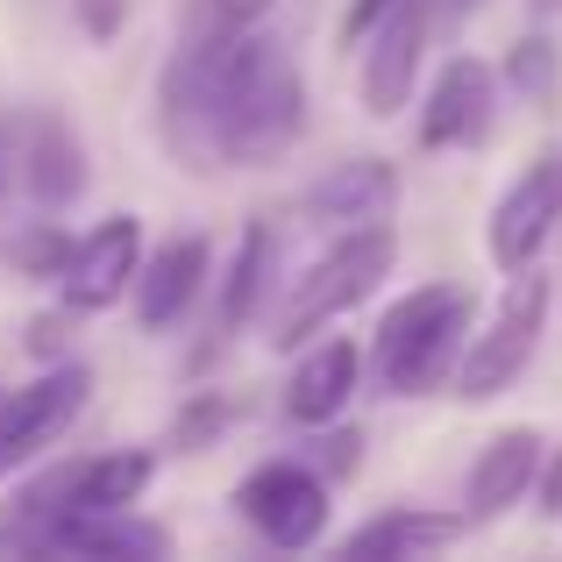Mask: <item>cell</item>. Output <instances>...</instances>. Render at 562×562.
<instances>
[{"label": "cell", "mask_w": 562, "mask_h": 562, "mask_svg": "<svg viewBox=\"0 0 562 562\" xmlns=\"http://www.w3.org/2000/svg\"><path fill=\"white\" fill-rule=\"evenodd\" d=\"M157 128L192 171H257L306 136V79L263 22L179 36L157 71Z\"/></svg>", "instance_id": "obj_1"}, {"label": "cell", "mask_w": 562, "mask_h": 562, "mask_svg": "<svg viewBox=\"0 0 562 562\" xmlns=\"http://www.w3.org/2000/svg\"><path fill=\"white\" fill-rule=\"evenodd\" d=\"M470 321H477V292L456 285V278H435V285H413L406 300H392L371 335L378 384L392 398H427L441 384H456V363L470 349Z\"/></svg>", "instance_id": "obj_2"}, {"label": "cell", "mask_w": 562, "mask_h": 562, "mask_svg": "<svg viewBox=\"0 0 562 562\" xmlns=\"http://www.w3.org/2000/svg\"><path fill=\"white\" fill-rule=\"evenodd\" d=\"M93 186V157L71 114L57 108H0V214L36 221L71 214Z\"/></svg>", "instance_id": "obj_3"}, {"label": "cell", "mask_w": 562, "mask_h": 562, "mask_svg": "<svg viewBox=\"0 0 562 562\" xmlns=\"http://www.w3.org/2000/svg\"><path fill=\"white\" fill-rule=\"evenodd\" d=\"M392 263H398V235H392V221L335 235V243L321 249V257L306 263L300 278H292V300H285V314H278L271 342H278V349L314 342V335L328 328V321H342L349 306L371 300L384 278H392Z\"/></svg>", "instance_id": "obj_4"}, {"label": "cell", "mask_w": 562, "mask_h": 562, "mask_svg": "<svg viewBox=\"0 0 562 562\" xmlns=\"http://www.w3.org/2000/svg\"><path fill=\"white\" fill-rule=\"evenodd\" d=\"M157 477V456L150 449H114V456H71V463L43 470L36 484H22L14 513L0 520V549H29L36 527L65 520V513H114V506H136Z\"/></svg>", "instance_id": "obj_5"}, {"label": "cell", "mask_w": 562, "mask_h": 562, "mask_svg": "<svg viewBox=\"0 0 562 562\" xmlns=\"http://www.w3.org/2000/svg\"><path fill=\"white\" fill-rule=\"evenodd\" d=\"M549 306H555V285L541 263H527V271H506V292H498L492 321H484L477 335H470L463 363H456V398H470V406H484V398L513 392V384L527 378V363H535L541 335H549Z\"/></svg>", "instance_id": "obj_6"}, {"label": "cell", "mask_w": 562, "mask_h": 562, "mask_svg": "<svg viewBox=\"0 0 562 562\" xmlns=\"http://www.w3.org/2000/svg\"><path fill=\"white\" fill-rule=\"evenodd\" d=\"M235 513L271 549H314L328 535V470L306 456H271L235 484Z\"/></svg>", "instance_id": "obj_7"}, {"label": "cell", "mask_w": 562, "mask_h": 562, "mask_svg": "<svg viewBox=\"0 0 562 562\" xmlns=\"http://www.w3.org/2000/svg\"><path fill=\"white\" fill-rule=\"evenodd\" d=\"M86 398H93V371H86L79 357L50 363L36 384H22V392L0 398V477L36 463V456L86 413Z\"/></svg>", "instance_id": "obj_8"}, {"label": "cell", "mask_w": 562, "mask_h": 562, "mask_svg": "<svg viewBox=\"0 0 562 562\" xmlns=\"http://www.w3.org/2000/svg\"><path fill=\"white\" fill-rule=\"evenodd\" d=\"M555 228H562V150H541L498 192L492 221H484V249H492L498 271H527V263H541Z\"/></svg>", "instance_id": "obj_9"}, {"label": "cell", "mask_w": 562, "mask_h": 562, "mask_svg": "<svg viewBox=\"0 0 562 562\" xmlns=\"http://www.w3.org/2000/svg\"><path fill=\"white\" fill-rule=\"evenodd\" d=\"M498 93H506V71L498 65H484V57H449L441 79L427 86L420 143L427 150H477V143H492Z\"/></svg>", "instance_id": "obj_10"}, {"label": "cell", "mask_w": 562, "mask_h": 562, "mask_svg": "<svg viewBox=\"0 0 562 562\" xmlns=\"http://www.w3.org/2000/svg\"><path fill=\"white\" fill-rule=\"evenodd\" d=\"M143 221L136 214H114L100 221V228H86L79 243H71L65 271H57V300L79 306V314H100V306H114L122 292H136L143 278Z\"/></svg>", "instance_id": "obj_11"}, {"label": "cell", "mask_w": 562, "mask_h": 562, "mask_svg": "<svg viewBox=\"0 0 562 562\" xmlns=\"http://www.w3.org/2000/svg\"><path fill=\"white\" fill-rule=\"evenodd\" d=\"M435 29H441L435 22V0H406V8H398L371 43H363V79H357L363 114H378V122L406 114L413 79H420V57H427V43H435Z\"/></svg>", "instance_id": "obj_12"}, {"label": "cell", "mask_w": 562, "mask_h": 562, "mask_svg": "<svg viewBox=\"0 0 562 562\" xmlns=\"http://www.w3.org/2000/svg\"><path fill=\"white\" fill-rule=\"evenodd\" d=\"M206 271H214V249H206V235H171L165 249H150L143 257V278H136V321L150 335H165V328H179V321L200 306V292H206Z\"/></svg>", "instance_id": "obj_13"}, {"label": "cell", "mask_w": 562, "mask_h": 562, "mask_svg": "<svg viewBox=\"0 0 562 562\" xmlns=\"http://www.w3.org/2000/svg\"><path fill=\"white\" fill-rule=\"evenodd\" d=\"M541 456H549L541 427H498V435L477 449V463H470L463 513H470V520H506V513L520 506V498H535Z\"/></svg>", "instance_id": "obj_14"}, {"label": "cell", "mask_w": 562, "mask_h": 562, "mask_svg": "<svg viewBox=\"0 0 562 562\" xmlns=\"http://www.w3.org/2000/svg\"><path fill=\"white\" fill-rule=\"evenodd\" d=\"M398 206V171L384 165V157H349V165H335L328 179L300 200V214L314 221V228L328 235H349V228H378V221H392Z\"/></svg>", "instance_id": "obj_15"}, {"label": "cell", "mask_w": 562, "mask_h": 562, "mask_svg": "<svg viewBox=\"0 0 562 562\" xmlns=\"http://www.w3.org/2000/svg\"><path fill=\"white\" fill-rule=\"evenodd\" d=\"M357 378H363V349L357 342H314L300 357V371L285 384V413L292 427H335L349 413V398H357Z\"/></svg>", "instance_id": "obj_16"}, {"label": "cell", "mask_w": 562, "mask_h": 562, "mask_svg": "<svg viewBox=\"0 0 562 562\" xmlns=\"http://www.w3.org/2000/svg\"><path fill=\"white\" fill-rule=\"evenodd\" d=\"M29 549L36 555H165L171 535L157 520H136L128 506H114V513H65V520L36 527Z\"/></svg>", "instance_id": "obj_17"}, {"label": "cell", "mask_w": 562, "mask_h": 562, "mask_svg": "<svg viewBox=\"0 0 562 562\" xmlns=\"http://www.w3.org/2000/svg\"><path fill=\"white\" fill-rule=\"evenodd\" d=\"M278 285V228L271 221H249L243 243L228 257V278H221V314H214V335H243L257 321V306L271 300Z\"/></svg>", "instance_id": "obj_18"}, {"label": "cell", "mask_w": 562, "mask_h": 562, "mask_svg": "<svg viewBox=\"0 0 562 562\" xmlns=\"http://www.w3.org/2000/svg\"><path fill=\"white\" fill-rule=\"evenodd\" d=\"M470 513H435V506H392L378 520H363L349 535V555H441L449 541H463Z\"/></svg>", "instance_id": "obj_19"}, {"label": "cell", "mask_w": 562, "mask_h": 562, "mask_svg": "<svg viewBox=\"0 0 562 562\" xmlns=\"http://www.w3.org/2000/svg\"><path fill=\"white\" fill-rule=\"evenodd\" d=\"M498 71H506V93H520V108H541V114H549L555 93H562V43L535 29V36H520L506 50V65H498Z\"/></svg>", "instance_id": "obj_20"}, {"label": "cell", "mask_w": 562, "mask_h": 562, "mask_svg": "<svg viewBox=\"0 0 562 562\" xmlns=\"http://www.w3.org/2000/svg\"><path fill=\"white\" fill-rule=\"evenodd\" d=\"M235 420H243V398H235V392H192L179 406V420H171V449H179V456H206Z\"/></svg>", "instance_id": "obj_21"}, {"label": "cell", "mask_w": 562, "mask_h": 562, "mask_svg": "<svg viewBox=\"0 0 562 562\" xmlns=\"http://www.w3.org/2000/svg\"><path fill=\"white\" fill-rule=\"evenodd\" d=\"M71 335H79V306H65V300H57V314L29 321V349H36L43 363H65L71 357Z\"/></svg>", "instance_id": "obj_22"}, {"label": "cell", "mask_w": 562, "mask_h": 562, "mask_svg": "<svg viewBox=\"0 0 562 562\" xmlns=\"http://www.w3.org/2000/svg\"><path fill=\"white\" fill-rule=\"evenodd\" d=\"M398 8H406V0H349V14H342V50H363V43H371Z\"/></svg>", "instance_id": "obj_23"}, {"label": "cell", "mask_w": 562, "mask_h": 562, "mask_svg": "<svg viewBox=\"0 0 562 562\" xmlns=\"http://www.w3.org/2000/svg\"><path fill=\"white\" fill-rule=\"evenodd\" d=\"M71 14H79V29L93 43H114L128 29V0H71Z\"/></svg>", "instance_id": "obj_24"}, {"label": "cell", "mask_w": 562, "mask_h": 562, "mask_svg": "<svg viewBox=\"0 0 562 562\" xmlns=\"http://www.w3.org/2000/svg\"><path fill=\"white\" fill-rule=\"evenodd\" d=\"M321 470H328V477H357V463H363V435L357 427H349V435H328V427H321Z\"/></svg>", "instance_id": "obj_25"}, {"label": "cell", "mask_w": 562, "mask_h": 562, "mask_svg": "<svg viewBox=\"0 0 562 562\" xmlns=\"http://www.w3.org/2000/svg\"><path fill=\"white\" fill-rule=\"evenodd\" d=\"M171 22H179V36H206L228 22V0H171Z\"/></svg>", "instance_id": "obj_26"}, {"label": "cell", "mask_w": 562, "mask_h": 562, "mask_svg": "<svg viewBox=\"0 0 562 562\" xmlns=\"http://www.w3.org/2000/svg\"><path fill=\"white\" fill-rule=\"evenodd\" d=\"M535 513H541V520H562V449L541 456V477H535Z\"/></svg>", "instance_id": "obj_27"}, {"label": "cell", "mask_w": 562, "mask_h": 562, "mask_svg": "<svg viewBox=\"0 0 562 562\" xmlns=\"http://www.w3.org/2000/svg\"><path fill=\"white\" fill-rule=\"evenodd\" d=\"M271 14V0H228V22H263Z\"/></svg>", "instance_id": "obj_28"}, {"label": "cell", "mask_w": 562, "mask_h": 562, "mask_svg": "<svg viewBox=\"0 0 562 562\" xmlns=\"http://www.w3.org/2000/svg\"><path fill=\"white\" fill-rule=\"evenodd\" d=\"M527 8H535L541 22H562V0H527Z\"/></svg>", "instance_id": "obj_29"}, {"label": "cell", "mask_w": 562, "mask_h": 562, "mask_svg": "<svg viewBox=\"0 0 562 562\" xmlns=\"http://www.w3.org/2000/svg\"><path fill=\"white\" fill-rule=\"evenodd\" d=\"M0 398H8V384H0Z\"/></svg>", "instance_id": "obj_30"}]
</instances>
